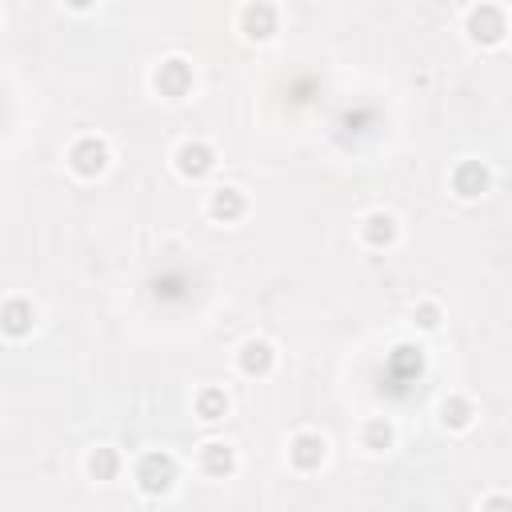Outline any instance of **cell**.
Listing matches in <instances>:
<instances>
[{
  "mask_svg": "<svg viewBox=\"0 0 512 512\" xmlns=\"http://www.w3.org/2000/svg\"><path fill=\"white\" fill-rule=\"evenodd\" d=\"M68 172L72 176H80V180H96V176H104L108 172V164H112V148H108V140L104 136H96V132H84V136H76L72 144H68Z\"/></svg>",
  "mask_w": 512,
  "mask_h": 512,
  "instance_id": "cell-1",
  "label": "cell"
},
{
  "mask_svg": "<svg viewBox=\"0 0 512 512\" xmlns=\"http://www.w3.org/2000/svg\"><path fill=\"white\" fill-rule=\"evenodd\" d=\"M204 212H208L216 224H236V220H244V212H248V196H244L236 184H220V188L208 192Z\"/></svg>",
  "mask_w": 512,
  "mask_h": 512,
  "instance_id": "cell-10",
  "label": "cell"
},
{
  "mask_svg": "<svg viewBox=\"0 0 512 512\" xmlns=\"http://www.w3.org/2000/svg\"><path fill=\"white\" fill-rule=\"evenodd\" d=\"M216 148L208 144V140H180L176 144V152H172V164H176V172L184 176V180H204V176H212L216 172Z\"/></svg>",
  "mask_w": 512,
  "mask_h": 512,
  "instance_id": "cell-4",
  "label": "cell"
},
{
  "mask_svg": "<svg viewBox=\"0 0 512 512\" xmlns=\"http://www.w3.org/2000/svg\"><path fill=\"white\" fill-rule=\"evenodd\" d=\"M132 476H136V488H140L144 496H168V492L176 488V476H180V468H176L172 452H164V448H152V452H144V456L136 460Z\"/></svg>",
  "mask_w": 512,
  "mask_h": 512,
  "instance_id": "cell-2",
  "label": "cell"
},
{
  "mask_svg": "<svg viewBox=\"0 0 512 512\" xmlns=\"http://www.w3.org/2000/svg\"><path fill=\"white\" fill-rule=\"evenodd\" d=\"M236 24H240V32H244L248 40L264 44V40H272V36L280 32V8H276V4H264V0L244 4V8L236 12Z\"/></svg>",
  "mask_w": 512,
  "mask_h": 512,
  "instance_id": "cell-6",
  "label": "cell"
},
{
  "mask_svg": "<svg viewBox=\"0 0 512 512\" xmlns=\"http://www.w3.org/2000/svg\"><path fill=\"white\" fill-rule=\"evenodd\" d=\"M236 368H240L244 376H268V372L276 368V348H272V340L248 336V340L236 348Z\"/></svg>",
  "mask_w": 512,
  "mask_h": 512,
  "instance_id": "cell-11",
  "label": "cell"
},
{
  "mask_svg": "<svg viewBox=\"0 0 512 512\" xmlns=\"http://www.w3.org/2000/svg\"><path fill=\"white\" fill-rule=\"evenodd\" d=\"M480 512H512V500H508L504 492H492V496L480 504Z\"/></svg>",
  "mask_w": 512,
  "mask_h": 512,
  "instance_id": "cell-20",
  "label": "cell"
},
{
  "mask_svg": "<svg viewBox=\"0 0 512 512\" xmlns=\"http://www.w3.org/2000/svg\"><path fill=\"white\" fill-rule=\"evenodd\" d=\"M360 444H364L368 452H388V448L396 444L392 420H388V416H372V420L364 424V432H360Z\"/></svg>",
  "mask_w": 512,
  "mask_h": 512,
  "instance_id": "cell-18",
  "label": "cell"
},
{
  "mask_svg": "<svg viewBox=\"0 0 512 512\" xmlns=\"http://www.w3.org/2000/svg\"><path fill=\"white\" fill-rule=\"evenodd\" d=\"M472 420H476V404H472L468 396H448V400L440 404V424H444L448 432H468Z\"/></svg>",
  "mask_w": 512,
  "mask_h": 512,
  "instance_id": "cell-17",
  "label": "cell"
},
{
  "mask_svg": "<svg viewBox=\"0 0 512 512\" xmlns=\"http://www.w3.org/2000/svg\"><path fill=\"white\" fill-rule=\"evenodd\" d=\"M84 468H88V476H92L96 484H112V480L120 476V468H124V460H120V452H116V448H108V444H100V448H92V452H88V460H84Z\"/></svg>",
  "mask_w": 512,
  "mask_h": 512,
  "instance_id": "cell-15",
  "label": "cell"
},
{
  "mask_svg": "<svg viewBox=\"0 0 512 512\" xmlns=\"http://www.w3.org/2000/svg\"><path fill=\"white\" fill-rule=\"evenodd\" d=\"M440 320H444V308H440L436 300H416V308H412V324H416V328L436 332V328H440Z\"/></svg>",
  "mask_w": 512,
  "mask_h": 512,
  "instance_id": "cell-19",
  "label": "cell"
},
{
  "mask_svg": "<svg viewBox=\"0 0 512 512\" xmlns=\"http://www.w3.org/2000/svg\"><path fill=\"white\" fill-rule=\"evenodd\" d=\"M448 184H452V192H456L460 200H480V196L492 188V172H488L484 160H460V164L452 168Z\"/></svg>",
  "mask_w": 512,
  "mask_h": 512,
  "instance_id": "cell-8",
  "label": "cell"
},
{
  "mask_svg": "<svg viewBox=\"0 0 512 512\" xmlns=\"http://www.w3.org/2000/svg\"><path fill=\"white\" fill-rule=\"evenodd\" d=\"M192 408H196V416H200V420L216 424V420H224V416H228L232 400H228V392H224V388L208 384V388H200V392L192 396Z\"/></svg>",
  "mask_w": 512,
  "mask_h": 512,
  "instance_id": "cell-16",
  "label": "cell"
},
{
  "mask_svg": "<svg viewBox=\"0 0 512 512\" xmlns=\"http://www.w3.org/2000/svg\"><path fill=\"white\" fill-rule=\"evenodd\" d=\"M360 240H364L368 248H392V244L400 240V220H396L392 212H384V208H372V212L360 220Z\"/></svg>",
  "mask_w": 512,
  "mask_h": 512,
  "instance_id": "cell-12",
  "label": "cell"
},
{
  "mask_svg": "<svg viewBox=\"0 0 512 512\" xmlns=\"http://www.w3.org/2000/svg\"><path fill=\"white\" fill-rule=\"evenodd\" d=\"M36 332V304L24 296H12L0 304V336L8 340H24Z\"/></svg>",
  "mask_w": 512,
  "mask_h": 512,
  "instance_id": "cell-9",
  "label": "cell"
},
{
  "mask_svg": "<svg viewBox=\"0 0 512 512\" xmlns=\"http://www.w3.org/2000/svg\"><path fill=\"white\" fill-rule=\"evenodd\" d=\"M152 88L164 96V100H184L192 92V64L184 56H168L156 64L152 72Z\"/></svg>",
  "mask_w": 512,
  "mask_h": 512,
  "instance_id": "cell-5",
  "label": "cell"
},
{
  "mask_svg": "<svg viewBox=\"0 0 512 512\" xmlns=\"http://www.w3.org/2000/svg\"><path fill=\"white\" fill-rule=\"evenodd\" d=\"M196 468H200L204 476H212V480H228V476L236 472V448L224 444V440H208V444H200V452H196Z\"/></svg>",
  "mask_w": 512,
  "mask_h": 512,
  "instance_id": "cell-13",
  "label": "cell"
},
{
  "mask_svg": "<svg viewBox=\"0 0 512 512\" xmlns=\"http://www.w3.org/2000/svg\"><path fill=\"white\" fill-rule=\"evenodd\" d=\"M388 372L412 384V380L424 372V348H420V344H396V348L388 352Z\"/></svg>",
  "mask_w": 512,
  "mask_h": 512,
  "instance_id": "cell-14",
  "label": "cell"
},
{
  "mask_svg": "<svg viewBox=\"0 0 512 512\" xmlns=\"http://www.w3.org/2000/svg\"><path fill=\"white\" fill-rule=\"evenodd\" d=\"M464 32H468L472 44L496 48V44L508 36V12H504L500 4H476V8H468V16H464Z\"/></svg>",
  "mask_w": 512,
  "mask_h": 512,
  "instance_id": "cell-3",
  "label": "cell"
},
{
  "mask_svg": "<svg viewBox=\"0 0 512 512\" xmlns=\"http://www.w3.org/2000/svg\"><path fill=\"white\" fill-rule=\"evenodd\" d=\"M324 460H328V440H324L320 432L304 428V432H296V436L288 440V464H292L296 472H316Z\"/></svg>",
  "mask_w": 512,
  "mask_h": 512,
  "instance_id": "cell-7",
  "label": "cell"
}]
</instances>
